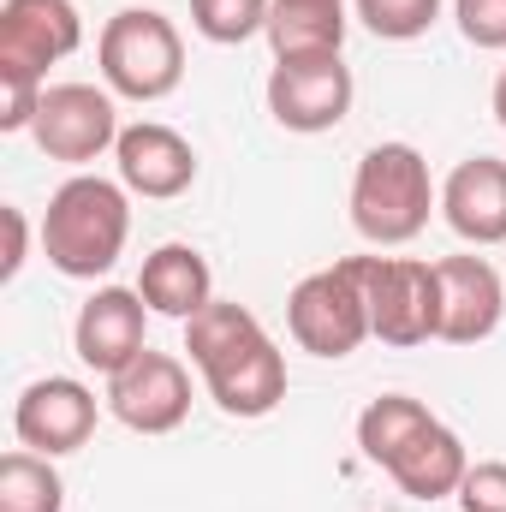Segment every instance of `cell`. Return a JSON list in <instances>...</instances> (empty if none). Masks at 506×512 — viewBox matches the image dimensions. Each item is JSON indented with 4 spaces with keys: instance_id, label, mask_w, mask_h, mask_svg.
<instances>
[{
    "instance_id": "3957f363",
    "label": "cell",
    "mask_w": 506,
    "mask_h": 512,
    "mask_svg": "<svg viewBox=\"0 0 506 512\" xmlns=\"http://www.w3.org/2000/svg\"><path fill=\"white\" fill-rule=\"evenodd\" d=\"M435 209H441V191L429 179V161L411 143L364 149V161L352 173V227L364 245H376V251L411 245Z\"/></svg>"
},
{
    "instance_id": "4fadbf2b",
    "label": "cell",
    "mask_w": 506,
    "mask_h": 512,
    "mask_svg": "<svg viewBox=\"0 0 506 512\" xmlns=\"http://www.w3.org/2000/svg\"><path fill=\"white\" fill-rule=\"evenodd\" d=\"M114 167H120V185L131 197H149V203H173L197 185V149L191 137H179L161 120H137L120 131L114 143Z\"/></svg>"
},
{
    "instance_id": "9a60e30c",
    "label": "cell",
    "mask_w": 506,
    "mask_h": 512,
    "mask_svg": "<svg viewBox=\"0 0 506 512\" xmlns=\"http://www.w3.org/2000/svg\"><path fill=\"white\" fill-rule=\"evenodd\" d=\"M441 221L465 245H477V251L506 245V161L501 155H465L447 173V185H441Z\"/></svg>"
},
{
    "instance_id": "ba28073f",
    "label": "cell",
    "mask_w": 506,
    "mask_h": 512,
    "mask_svg": "<svg viewBox=\"0 0 506 512\" xmlns=\"http://www.w3.org/2000/svg\"><path fill=\"white\" fill-rule=\"evenodd\" d=\"M358 78L340 54H316V60H274L268 72V114L280 131L298 137H322L352 114Z\"/></svg>"
},
{
    "instance_id": "277c9868",
    "label": "cell",
    "mask_w": 506,
    "mask_h": 512,
    "mask_svg": "<svg viewBox=\"0 0 506 512\" xmlns=\"http://www.w3.org/2000/svg\"><path fill=\"white\" fill-rule=\"evenodd\" d=\"M102 84L126 102H167L185 84V36L155 6H120L96 36Z\"/></svg>"
},
{
    "instance_id": "484cf974",
    "label": "cell",
    "mask_w": 506,
    "mask_h": 512,
    "mask_svg": "<svg viewBox=\"0 0 506 512\" xmlns=\"http://www.w3.org/2000/svg\"><path fill=\"white\" fill-rule=\"evenodd\" d=\"M0 221H6V262H0V280H18V268H24V251H30V221H24V209H0Z\"/></svg>"
},
{
    "instance_id": "cb8c5ba5",
    "label": "cell",
    "mask_w": 506,
    "mask_h": 512,
    "mask_svg": "<svg viewBox=\"0 0 506 512\" xmlns=\"http://www.w3.org/2000/svg\"><path fill=\"white\" fill-rule=\"evenodd\" d=\"M453 18L471 48H483V54L506 48V0H453Z\"/></svg>"
},
{
    "instance_id": "d4e9b609",
    "label": "cell",
    "mask_w": 506,
    "mask_h": 512,
    "mask_svg": "<svg viewBox=\"0 0 506 512\" xmlns=\"http://www.w3.org/2000/svg\"><path fill=\"white\" fill-rule=\"evenodd\" d=\"M453 501L459 512H506V459H477Z\"/></svg>"
},
{
    "instance_id": "e0dca14e",
    "label": "cell",
    "mask_w": 506,
    "mask_h": 512,
    "mask_svg": "<svg viewBox=\"0 0 506 512\" xmlns=\"http://www.w3.org/2000/svg\"><path fill=\"white\" fill-rule=\"evenodd\" d=\"M137 292H143L149 316H173L185 328L203 304H215V268H209V256L197 251V245L173 239V245H155V251L143 256Z\"/></svg>"
},
{
    "instance_id": "8992f818",
    "label": "cell",
    "mask_w": 506,
    "mask_h": 512,
    "mask_svg": "<svg viewBox=\"0 0 506 512\" xmlns=\"http://www.w3.org/2000/svg\"><path fill=\"white\" fill-rule=\"evenodd\" d=\"M286 328H292L298 352H310V358H328V364L352 358L370 340V304H364L358 262L340 256L334 268L304 274L286 298Z\"/></svg>"
},
{
    "instance_id": "5bb4252c",
    "label": "cell",
    "mask_w": 506,
    "mask_h": 512,
    "mask_svg": "<svg viewBox=\"0 0 506 512\" xmlns=\"http://www.w3.org/2000/svg\"><path fill=\"white\" fill-rule=\"evenodd\" d=\"M441 340L447 346H483L506 316V280L489 256H441Z\"/></svg>"
},
{
    "instance_id": "7a4b0ae2",
    "label": "cell",
    "mask_w": 506,
    "mask_h": 512,
    "mask_svg": "<svg viewBox=\"0 0 506 512\" xmlns=\"http://www.w3.org/2000/svg\"><path fill=\"white\" fill-rule=\"evenodd\" d=\"M131 239V191L102 173H72L42 215V256L66 280H102Z\"/></svg>"
},
{
    "instance_id": "83f0119b",
    "label": "cell",
    "mask_w": 506,
    "mask_h": 512,
    "mask_svg": "<svg viewBox=\"0 0 506 512\" xmlns=\"http://www.w3.org/2000/svg\"><path fill=\"white\" fill-rule=\"evenodd\" d=\"M316 6H352V0H316Z\"/></svg>"
},
{
    "instance_id": "8fae6325",
    "label": "cell",
    "mask_w": 506,
    "mask_h": 512,
    "mask_svg": "<svg viewBox=\"0 0 506 512\" xmlns=\"http://www.w3.org/2000/svg\"><path fill=\"white\" fill-rule=\"evenodd\" d=\"M72 352L96 376H120L131 358L149 352V304L137 286H96L72 322Z\"/></svg>"
},
{
    "instance_id": "4316f807",
    "label": "cell",
    "mask_w": 506,
    "mask_h": 512,
    "mask_svg": "<svg viewBox=\"0 0 506 512\" xmlns=\"http://www.w3.org/2000/svg\"><path fill=\"white\" fill-rule=\"evenodd\" d=\"M495 120H501V131H506V72L495 78Z\"/></svg>"
},
{
    "instance_id": "d6986e66",
    "label": "cell",
    "mask_w": 506,
    "mask_h": 512,
    "mask_svg": "<svg viewBox=\"0 0 506 512\" xmlns=\"http://www.w3.org/2000/svg\"><path fill=\"white\" fill-rule=\"evenodd\" d=\"M0 512H66V477L54 471V459L12 447L0 459Z\"/></svg>"
},
{
    "instance_id": "603a6c76",
    "label": "cell",
    "mask_w": 506,
    "mask_h": 512,
    "mask_svg": "<svg viewBox=\"0 0 506 512\" xmlns=\"http://www.w3.org/2000/svg\"><path fill=\"white\" fill-rule=\"evenodd\" d=\"M42 78L18 72V66H0V131H30L36 126V108H42Z\"/></svg>"
},
{
    "instance_id": "9c48e42d",
    "label": "cell",
    "mask_w": 506,
    "mask_h": 512,
    "mask_svg": "<svg viewBox=\"0 0 506 512\" xmlns=\"http://www.w3.org/2000/svg\"><path fill=\"white\" fill-rule=\"evenodd\" d=\"M96 417H102V399H96L90 382H78V376H42V382H30L18 393L12 435H18V447H30L42 459H66V453L90 447Z\"/></svg>"
},
{
    "instance_id": "7402d4cb",
    "label": "cell",
    "mask_w": 506,
    "mask_h": 512,
    "mask_svg": "<svg viewBox=\"0 0 506 512\" xmlns=\"http://www.w3.org/2000/svg\"><path fill=\"white\" fill-rule=\"evenodd\" d=\"M352 12L381 42H417L441 18V0H352Z\"/></svg>"
},
{
    "instance_id": "ffe728a7",
    "label": "cell",
    "mask_w": 506,
    "mask_h": 512,
    "mask_svg": "<svg viewBox=\"0 0 506 512\" xmlns=\"http://www.w3.org/2000/svg\"><path fill=\"white\" fill-rule=\"evenodd\" d=\"M429 417H435V411H429L423 399H411V393H381V399H370V405L358 411V447H364V459H370V465H387Z\"/></svg>"
},
{
    "instance_id": "ac0fdd59",
    "label": "cell",
    "mask_w": 506,
    "mask_h": 512,
    "mask_svg": "<svg viewBox=\"0 0 506 512\" xmlns=\"http://www.w3.org/2000/svg\"><path fill=\"white\" fill-rule=\"evenodd\" d=\"M346 6H316V0H274L268 12V48L274 60H316V54H340L346 48Z\"/></svg>"
},
{
    "instance_id": "7c38bea8",
    "label": "cell",
    "mask_w": 506,
    "mask_h": 512,
    "mask_svg": "<svg viewBox=\"0 0 506 512\" xmlns=\"http://www.w3.org/2000/svg\"><path fill=\"white\" fill-rule=\"evenodd\" d=\"M84 18L72 0H0V66H18L48 84V66L78 54Z\"/></svg>"
},
{
    "instance_id": "44dd1931",
    "label": "cell",
    "mask_w": 506,
    "mask_h": 512,
    "mask_svg": "<svg viewBox=\"0 0 506 512\" xmlns=\"http://www.w3.org/2000/svg\"><path fill=\"white\" fill-rule=\"evenodd\" d=\"M268 12H274V0H191V24L215 48H239V42L262 36Z\"/></svg>"
},
{
    "instance_id": "5b68a950",
    "label": "cell",
    "mask_w": 506,
    "mask_h": 512,
    "mask_svg": "<svg viewBox=\"0 0 506 512\" xmlns=\"http://www.w3.org/2000/svg\"><path fill=\"white\" fill-rule=\"evenodd\" d=\"M370 304V340L381 346H429L441 340V280L423 256H352Z\"/></svg>"
},
{
    "instance_id": "2e32d148",
    "label": "cell",
    "mask_w": 506,
    "mask_h": 512,
    "mask_svg": "<svg viewBox=\"0 0 506 512\" xmlns=\"http://www.w3.org/2000/svg\"><path fill=\"white\" fill-rule=\"evenodd\" d=\"M381 471H387L393 489L411 495V501H447V495H459V483H465V471H471V453H465V441H459L441 417H429Z\"/></svg>"
},
{
    "instance_id": "6da1fadb",
    "label": "cell",
    "mask_w": 506,
    "mask_h": 512,
    "mask_svg": "<svg viewBox=\"0 0 506 512\" xmlns=\"http://www.w3.org/2000/svg\"><path fill=\"white\" fill-rule=\"evenodd\" d=\"M185 352H191L197 376L209 387V399L227 417L256 423V417L280 411V399H286V352L256 322V310L233 304V298L203 304L185 322Z\"/></svg>"
},
{
    "instance_id": "52a82bcc",
    "label": "cell",
    "mask_w": 506,
    "mask_h": 512,
    "mask_svg": "<svg viewBox=\"0 0 506 512\" xmlns=\"http://www.w3.org/2000/svg\"><path fill=\"white\" fill-rule=\"evenodd\" d=\"M120 108H114V90H96V84H48L42 90V108H36V149L48 161H66V167H90L102 161L114 143H120Z\"/></svg>"
},
{
    "instance_id": "30bf717a",
    "label": "cell",
    "mask_w": 506,
    "mask_h": 512,
    "mask_svg": "<svg viewBox=\"0 0 506 512\" xmlns=\"http://www.w3.org/2000/svg\"><path fill=\"white\" fill-rule=\"evenodd\" d=\"M108 411L131 435H173L191 417V370L173 352H143L120 376H108Z\"/></svg>"
}]
</instances>
